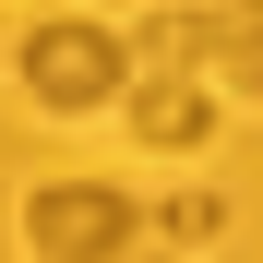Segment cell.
Here are the masks:
<instances>
[{
  "label": "cell",
  "instance_id": "obj_8",
  "mask_svg": "<svg viewBox=\"0 0 263 263\" xmlns=\"http://www.w3.org/2000/svg\"><path fill=\"white\" fill-rule=\"evenodd\" d=\"M120 12H156V0H120Z\"/></svg>",
  "mask_w": 263,
  "mask_h": 263
},
{
  "label": "cell",
  "instance_id": "obj_3",
  "mask_svg": "<svg viewBox=\"0 0 263 263\" xmlns=\"http://www.w3.org/2000/svg\"><path fill=\"white\" fill-rule=\"evenodd\" d=\"M120 108H132V132H144V144H203L215 132V96H203V72H132L120 84Z\"/></svg>",
  "mask_w": 263,
  "mask_h": 263
},
{
  "label": "cell",
  "instance_id": "obj_7",
  "mask_svg": "<svg viewBox=\"0 0 263 263\" xmlns=\"http://www.w3.org/2000/svg\"><path fill=\"white\" fill-rule=\"evenodd\" d=\"M108 263H180V251H144V239H132V251H108Z\"/></svg>",
  "mask_w": 263,
  "mask_h": 263
},
{
  "label": "cell",
  "instance_id": "obj_2",
  "mask_svg": "<svg viewBox=\"0 0 263 263\" xmlns=\"http://www.w3.org/2000/svg\"><path fill=\"white\" fill-rule=\"evenodd\" d=\"M120 84H132L120 36H96V24H36V36H24V96H36V108L84 120V108H108Z\"/></svg>",
  "mask_w": 263,
  "mask_h": 263
},
{
  "label": "cell",
  "instance_id": "obj_1",
  "mask_svg": "<svg viewBox=\"0 0 263 263\" xmlns=\"http://www.w3.org/2000/svg\"><path fill=\"white\" fill-rule=\"evenodd\" d=\"M132 239H144V203H132L120 180H48L24 203V251L36 263H108Z\"/></svg>",
  "mask_w": 263,
  "mask_h": 263
},
{
  "label": "cell",
  "instance_id": "obj_4",
  "mask_svg": "<svg viewBox=\"0 0 263 263\" xmlns=\"http://www.w3.org/2000/svg\"><path fill=\"white\" fill-rule=\"evenodd\" d=\"M120 60H132V72H203V12H192V0H156V12H132Z\"/></svg>",
  "mask_w": 263,
  "mask_h": 263
},
{
  "label": "cell",
  "instance_id": "obj_5",
  "mask_svg": "<svg viewBox=\"0 0 263 263\" xmlns=\"http://www.w3.org/2000/svg\"><path fill=\"white\" fill-rule=\"evenodd\" d=\"M203 72L228 84V96H263V12H228V0H215L203 12Z\"/></svg>",
  "mask_w": 263,
  "mask_h": 263
},
{
  "label": "cell",
  "instance_id": "obj_6",
  "mask_svg": "<svg viewBox=\"0 0 263 263\" xmlns=\"http://www.w3.org/2000/svg\"><path fill=\"white\" fill-rule=\"evenodd\" d=\"M215 228H228V203L192 192V203H167V228H156V239H215Z\"/></svg>",
  "mask_w": 263,
  "mask_h": 263
},
{
  "label": "cell",
  "instance_id": "obj_9",
  "mask_svg": "<svg viewBox=\"0 0 263 263\" xmlns=\"http://www.w3.org/2000/svg\"><path fill=\"white\" fill-rule=\"evenodd\" d=\"M228 12H263V0H228Z\"/></svg>",
  "mask_w": 263,
  "mask_h": 263
}]
</instances>
